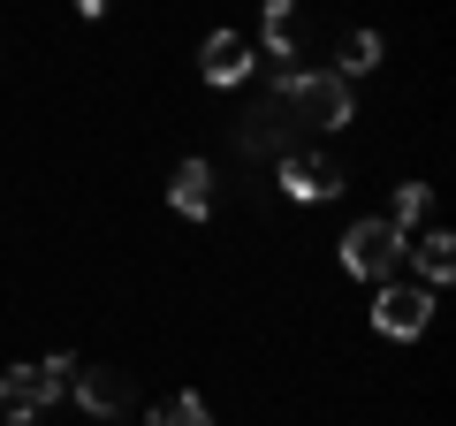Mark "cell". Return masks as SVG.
<instances>
[{
    "label": "cell",
    "instance_id": "cell-1",
    "mask_svg": "<svg viewBox=\"0 0 456 426\" xmlns=\"http://www.w3.org/2000/svg\"><path fill=\"white\" fill-rule=\"evenodd\" d=\"M69 381H77V358L8 365V373H0V411H8V419H38V411H53L69 396Z\"/></svg>",
    "mask_w": 456,
    "mask_h": 426
},
{
    "label": "cell",
    "instance_id": "cell-2",
    "mask_svg": "<svg viewBox=\"0 0 456 426\" xmlns=\"http://www.w3.org/2000/svg\"><path fill=\"white\" fill-rule=\"evenodd\" d=\"M281 107H289L297 122H312V130H350V122H358V107H350V84H342L335 69L281 77Z\"/></svg>",
    "mask_w": 456,
    "mask_h": 426
},
{
    "label": "cell",
    "instance_id": "cell-3",
    "mask_svg": "<svg viewBox=\"0 0 456 426\" xmlns=\"http://www.w3.org/2000/svg\"><path fill=\"white\" fill-rule=\"evenodd\" d=\"M411 236H395L388 221H350V236H342V274H358V282H388L395 259H403Z\"/></svg>",
    "mask_w": 456,
    "mask_h": 426
},
{
    "label": "cell",
    "instance_id": "cell-4",
    "mask_svg": "<svg viewBox=\"0 0 456 426\" xmlns=\"http://www.w3.org/2000/svg\"><path fill=\"white\" fill-rule=\"evenodd\" d=\"M426 320H434V290H403V282H388V290L373 297V328L395 335V343H411V335H426Z\"/></svg>",
    "mask_w": 456,
    "mask_h": 426
},
{
    "label": "cell",
    "instance_id": "cell-5",
    "mask_svg": "<svg viewBox=\"0 0 456 426\" xmlns=\"http://www.w3.org/2000/svg\"><path fill=\"white\" fill-rule=\"evenodd\" d=\"M281 191L305 198V206H320V198L342 191V168L327 160V152H289V160H281Z\"/></svg>",
    "mask_w": 456,
    "mask_h": 426
},
{
    "label": "cell",
    "instance_id": "cell-6",
    "mask_svg": "<svg viewBox=\"0 0 456 426\" xmlns=\"http://www.w3.org/2000/svg\"><path fill=\"white\" fill-rule=\"evenodd\" d=\"M198 69H206V84H244L251 77V38L244 31H213L198 46Z\"/></svg>",
    "mask_w": 456,
    "mask_h": 426
},
{
    "label": "cell",
    "instance_id": "cell-7",
    "mask_svg": "<svg viewBox=\"0 0 456 426\" xmlns=\"http://www.w3.org/2000/svg\"><path fill=\"white\" fill-rule=\"evenodd\" d=\"M167 206H175L183 221H206V213H213V168L206 160H183L175 176H167Z\"/></svg>",
    "mask_w": 456,
    "mask_h": 426
},
{
    "label": "cell",
    "instance_id": "cell-8",
    "mask_svg": "<svg viewBox=\"0 0 456 426\" xmlns=\"http://www.w3.org/2000/svg\"><path fill=\"white\" fill-rule=\"evenodd\" d=\"M69 389H77V396H84V411H99V419L130 404V381H122V373H107V365H92V373H77Z\"/></svg>",
    "mask_w": 456,
    "mask_h": 426
},
{
    "label": "cell",
    "instance_id": "cell-9",
    "mask_svg": "<svg viewBox=\"0 0 456 426\" xmlns=\"http://www.w3.org/2000/svg\"><path fill=\"white\" fill-rule=\"evenodd\" d=\"M419 274H426V290H441V282L456 274V236L449 229H426L419 236Z\"/></svg>",
    "mask_w": 456,
    "mask_h": 426
},
{
    "label": "cell",
    "instance_id": "cell-10",
    "mask_svg": "<svg viewBox=\"0 0 456 426\" xmlns=\"http://www.w3.org/2000/svg\"><path fill=\"white\" fill-rule=\"evenodd\" d=\"M145 426H213V411H206V396H167V404H152Z\"/></svg>",
    "mask_w": 456,
    "mask_h": 426
},
{
    "label": "cell",
    "instance_id": "cell-11",
    "mask_svg": "<svg viewBox=\"0 0 456 426\" xmlns=\"http://www.w3.org/2000/svg\"><path fill=\"white\" fill-rule=\"evenodd\" d=\"M365 69H380V31H350L342 38V84L365 77Z\"/></svg>",
    "mask_w": 456,
    "mask_h": 426
},
{
    "label": "cell",
    "instance_id": "cell-12",
    "mask_svg": "<svg viewBox=\"0 0 456 426\" xmlns=\"http://www.w3.org/2000/svg\"><path fill=\"white\" fill-rule=\"evenodd\" d=\"M426 198H434L426 183H395V206H388V229L395 236H411V221H426Z\"/></svg>",
    "mask_w": 456,
    "mask_h": 426
},
{
    "label": "cell",
    "instance_id": "cell-13",
    "mask_svg": "<svg viewBox=\"0 0 456 426\" xmlns=\"http://www.w3.org/2000/svg\"><path fill=\"white\" fill-rule=\"evenodd\" d=\"M266 46L289 61V46H297V23H289V0H266Z\"/></svg>",
    "mask_w": 456,
    "mask_h": 426
},
{
    "label": "cell",
    "instance_id": "cell-14",
    "mask_svg": "<svg viewBox=\"0 0 456 426\" xmlns=\"http://www.w3.org/2000/svg\"><path fill=\"white\" fill-rule=\"evenodd\" d=\"M77 16H107V0H77Z\"/></svg>",
    "mask_w": 456,
    "mask_h": 426
},
{
    "label": "cell",
    "instance_id": "cell-15",
    "mask_svg": "<svg viewBox=\"0 0 456 426\" xmlns=\"http://www.w3.org/2000/svg\"><path fill=\"white\" fill-rule=\"evenodd\" d=\"M0 426H31V419H8V411H0Z\"/></svg>",
    "mask_w": 456,
    "mask_h": 426
}]
</instances>
